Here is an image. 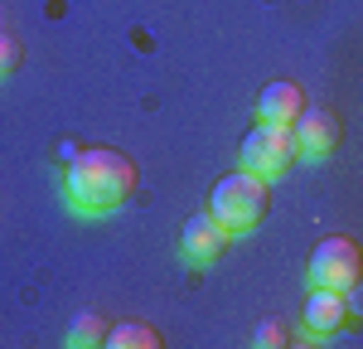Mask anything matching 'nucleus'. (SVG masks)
I'll return each instance as SVG.
<instances>
[{
	"instance_id": "nucleus-1",
	"label": "nucleus",
	"mask_w": 363,
	"mask_h": 349,
	"mask_svg": "<svg viewBox=\"0 0 363 349\" xmlns=\"http://www.w3.org/2000/svg\"><path fill=\"white\" fill-rule=\"evenodd\" d=\"M131 189H136V165L116 145L78 150V160L63 170V199L78 214H107V209L131 199Z\"/></svg>"
},
{
	"instance_id": "nucleus-2",
	"label": "nucleus",
	"mask_w": 363,
	"mask_h": 349,
	"mask_svg": "<svg viewBox=\"0 0 363 349\" xmlns=\"http://www.w3.org/2000/svg\"><path fill=\"white\" fill-rule=\"evenodd\" d=\"M267 209H272V189H267L262 174H252V170L223 174V179L213 184V194H208V214H213L228 233L257 228V223L267 218Z\"/></svg>"
},
{
	"instance_id": "nucleus-3",
	"label": "nucleus",
	"mask_w": 363,
	"mask_h": 349,
	"mask_svg": "<svg viewBox=\"0 0 363 349\" xmlns=\"http://www.w3.org/2000/svg\"><path fill=\"white\" fill-rule=\"evenodd\" d=\"M363 282V248L354 238H325V243H315V253H310V287H325V291H349Z\"/></svg>"
},
{
	"instance_id": "nucleus-4",
	"label": "nucleus",
	"mask_w": 363,
	"mask_h": 349,
	"mask_svg": "<svg viewBox=\"0 0 363 349\" xmlns=\"http://www.w3.org/2000/svg\"><path fill=\"white\" fill-rule=\"evenodd\" d=\"M291 160H296V136H291V126L257 121L247 131V141H242V170L262 174V179H277Z\"/></svg>"
},
{
	"instance_id": "nucleus-5",
	"label": "nucleus",
	"mask_w": 363,
	"mask_h": 349,
	"mask_svg": "<svg viewBox=\"0 0 363 349\" xmlns=\"http://www.w3.org/2000/svg\"><path fill=\"white\" fill-rule=\"evenodd\" d=\"M291 136H296V155H306V160H325V155H335V150H339L344 126H339V116L330 112V107H306V112L291 121Z\"/></svg>"
},
{
	"instance_id": "nucleus-6",
	"label": "nucleus",
	"mask_w": 363,
	"mask_h": 349,
	"mask_svg": "<svg viewBox=\"0 0 363 349\" xmlns=\"http://www.w3.org/2000/svg\"><path fill=\"white\" fill-rule=\"evenodd\" d=\"M228 238L233 233L203 209V214H194L189 223H184V238H179V257L184 262H194V267H208V262H218L223 257V248H228Z\"/></svg>"
},
{
	"instance_id": "nucleus-7",
	"label": "nucleus",
	"mask_w": 363,
	"mask_h": 349,
	"mask_svg": "<svg viewBox=\"0 0 363 349\" xmlns=\"http://www.w3.org/2000/svg\"><path fill=\"white\" fill-rule=\"evenodd\" d=\"M306 112V92L296 83H267L257 92V121H272V126H291L296 116Z\"/></svg>"
},
{
	"instance_id": "nucleus-8",
	"label": "nucleus",
	"mask_w": 363,
	"mask_h": 349,
	"mask_svg": "<svg viewBox=\"0 0 363 349\" xmlns=\"http://www.w3.org/2000/svg\"><path fill=\"white\" fill-rule=\"evenodd\" d=\"M344 320H349V301H344V291L315 287V296L306 301V330H310V335H315V340L339 335V330H344Z\"/></svg>"
},
{
	"instance_id": "nucleus-9",
	"label": "nucleus",
	"mask_w": 363,
	"mask_h": 349,
	"mask_svg": "<svg viewBox=\"0 0 363 349\" xmlns=\"http://www.w3.org/2000/svg\"><path fill=\"white\" fill-rule=\"evenodd\" d=\"M107 345L112 349H155L160 335L150 325H136V320H121V325H107Z\"/></svg>"
},
{
	"instance_id": "nucleus-10",
	"label": "nucleus",
	"mask_w": 363,
	"mask_h": 349,
	"mask_svg": "<svg viewBox=\"0 0 363 349\" xmlns=\"http://www.w3.org/2000/svg\"><path fill=\"white\" fill-rule=\"evenodd\" d=\"M68 345H107V320L102 316H78L63 335Z\"/></svg>"
},
{
	"instance_id": "nucleus-11",
	"label": "nucleus",
	"mask_w": 363,
	"mask_h": 349,
	"mask_svg": "<svg viewBox=\"0 0 363 349\" xmlns=\"http://www.w3.org/2000/svg\"><path fill=\"white\" fill-rule=\"evenodd\" d=\"M15 68H20V39L0 29V78H10Z\"/></svg>"
},
{
	"instance_id": "nucleus-12",
	"label": "nucleus",
	"mask_w": 363,
	"mask_h": 349,
	"mask_svg": "<svg viewBox=\"0 0 363 349\" xmlns=\"http://www.w3.org/2000/svg\"><path fill=\"white\" fill-rule=\"evenodd\" d=\"M252 345H267V349H277V345H286V335H281V325H257Z\"/></svg>"
},
{
	"instance_id": "nucleus-13",
	"label": "nucleus",
	"mask_w": 363,
	"mask_h": 349,
	"mask_svg": "<svg viewBox=\"0 0 363 349\" xmlns=\"http://www.w3.org/2000/svg\"><path fill=\"white\" fill-rule=\"evenodd\" d=\"M58 160H63V165H73V160H78V145L63 141V145H58Z\"/></svg>"
}]
</instances>
